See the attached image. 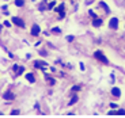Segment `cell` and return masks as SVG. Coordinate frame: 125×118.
Instances as JSON below:
<instances>
[{"mask_svg":"<svg viewBox=\"0 0 125 118\" xmlns=\"http://www.w3.org/2000/svg\"><path fill=\"white\" fill-rule=\"evenodd\" d=\"M94 57L97 60H99L101 62H103V64H109V60L105 57V54H103L101 50H95V52H94Z\"/></svg>","mask_w":125,"mask_h":118,"instance_id":"cell-1","label":"cell"},{"mask_svg":"<svg viewBox=\"0 0 125 118\" xmlns=\"http://www.w3.org/2000/svg\"><path fill=\"white\" fill-rule=\"evenodd\" d=\"M12 23H14V25H16L18 27H22V29H25V27H26L25 22H23V19L16 18V16H14V18H12Z\"/></svg>","mask_w":125,"mask_h":118,"instance_id":"cell-2","label":"cell"},{"mask_svg":"<svg viewBox=\"0 0 125 118\" xmlns=\"http://www.w3.org/2000/svg\"><path fill=\"white\" fill-rule=\"evenodd\" d=\"M41 33V27L38 25H33V27H31V31H30V35H33V37H37V35H40Z\"/></svg>","mask_w":125,"mask_h":118,"instance_id":"cell-3","label":"cell"},{"mask_svg":"<svg viewBox=\"0 0 125 118\" xmlns=\"http://www.w3.org/2000/svg\"><path fill=\"white\" fill-rule=\"evenodd\" d=\"M109 27L113 29V30H116V29H118V19L117 18H112L109 20Z\"/></svg>","mask_w":125,"mask_h":118,"instance_id":"cell-4","label":"cell"},{"mask_svg":"<svg viewBox=\"0 0 125 118\" xmlns=\"http://www.w3.org/2000/svg\"><path fill=\"white\" fill-rule=\"evenodd\" d=\"M12 69L15 71V75L16 76H19V75H22L23 71H25V67H19V65H14Z\"/></svg>","mask_w":125,"mask_h":118,"instance_id":"cell-5","label":"cell"},{"mask_svg":"<svg viewBox=\"0 0 125 118\" xmlns=\"http://www.w3.org/2000/svg\"><path fill=\"white\" fill-rule=\"evenodd\" d=\"M3 98H4L6 100H11V99H14V98H15V95H14L12 92L7 91V92H4V94H3Z\"/></svg>","mask_w":125,"mask_h":118,"instance_id":"cell-6","label":"cell"},{"mask_svg":"<svg viewBox=\"0 0 125 118\" xmlns=\"http://www.w3.org/2000/svg\"><path fill=\"white\" fill-rule=\"evenodd\" d=\"M112 95L120 98V95H121V90H120L118 87H113V88H112Z\"/></svg>","mask_w":125,"mask_h":118,"instance_id":"cell-7","label":"cell"},{"mask_svg":"<svg viewBox=\"0 0 125 118\" xmlns=\"http://www.w3.org/2000/svg\"><path fill=\"white\" fill-rule=\"evenodd\" d=\"M102 23H103V20H102V19H99V18H95L93 20V26H94V27H101Z\"/></svg>","mask_w":125,"mask_h":118,"instance_id":"cell-8","label":"cell"},{"mask_svg":"<svg viewBox=\"0 0 125 118\" xmlns=\"http://www.w3.org/2000/svg\"><path fill=\"white\" fill-rule=\"evenodd\" d=\"M46 65H48L46 62L41 61V60H40V61H34V67H35V68H38V69H41V67H46Z\"/></svg>","mask_w":125,"mask_h":118,"instance_id":"cell-9","label":"cell"},{"mask_svg":"<svg viewBox=\"0 0 125 118\" xmlns=\"http://www.w3.org/2000/svg\"><path fill=\"white\" fill-rule=\"evenodd\" d=\"M25 78H26V80L30 81V83H34V81H35V78H34V75H33V73H26Z\"/></svg>","mask_w":125,"mask_h":118,"instance_id":"cell-10","label":"cell"},{"mask_svg":"<svg viewBox=\"0 0 125 118\" xmlns=\"http://www.w3.org/2000/svg\"><path fill=\"white\" fill-rule=\"evenodd\" d=\"M99 6L102 7V8L105 10V11H106L107 14H110V8H109V6H107V4L105 3V1H99Z\"/></svg>","mask_w":125,"mask_h":118,"instance_id":"cell-11","label":"cell"},{"mask_svg":"<svg viewBox=\"0 0 125 118\" xmlns=\"http://www.w3.org/2000/svg\"><path fill=\"white\" fill-rule=\"evenodd\" d=\"M15 6L16 7H23L25 6V0H15Z\"/></svg>","mask_w":125,"mask_h":118,"instance_id":"cell-12","label":"cell"},{"mask_svg":"<svg viewBox=\"0 0 125 118\" xmlns=\"http://www.w3.org/2000/svg\"><path fill=\"white\" fill-rule=\"evenodd\" d=\"M56 3H57V1H54V0H53V1H50V3L48 4V8H49V10L54 8V7H56Z\"/></svg>","mask_w":125,"mask_h":118,"instance_id":"cell-13","label":"cell"},{"mask_svg":"<svg viewBox=\"0 0 125 118\" xmlns=\"http://www.w3.org/2000/svg\"><path fill=\"white\" fill-rule=\"evenodd\" d=\"M62 11H64V3L60 4V6L56 8V12H62Z\"/></svg>","mask_w":125,"mask_h":118,"instance_id":"cell-14","label":"cell"},{"mask_svg":"<svg viewBox=\"0 0 125 118\" xmlns=\"http://www.w3.org/2000/svg\"><path fill=\"white\" fill-rule=\"evenodd\" d=\"M76 102H78V96L75 95V96H73V98H72V99H71V102H69L68 105H69V106H72V105H73V103H76Z\"/></svg>","mask_w":125,"mask_h":118,"instance_id":"cell-15","label":"cell"},{"mask_svg":"<svg viewBox=\"0 0 125 118\" xmlns=\"http://www.w3.org/2000/svg\"><path fill=\"white\" fill-rule=\"evenodd\" d=\"M117 115H125V110L124 109H120V110H117Z\"/></svg>","mask_w":125,"mask_h":118,"instance_id":"cell-16","label":"cell"},{"mask_svg":"<svg viewBox=\"0 0 125 118\" xmlns=\"http://www.w3.org/2000/svg\"><path fill=\"white\" fill-rule=\"evenodd\" d=\"M88 14H90V15H91V18H94V19H95V18H98V16H97V14L94 12L93 10H90V11H88Z\"/></svg>","mask_w":125,"mask_h":118,"instance_id":"cell-17","label":"cell"},{"mask_svg":"<svg viewBox=\"0 0 125 118\" xmlns=\"http://www.w3.org/2000/svg\"><path fill=\"white\" fill-rule=\"evenodd\" d=\"M52 33H57V34H60V33H61V30H60L59 27H53V29H52Z\"/></svg>","mask_w":125,"mask_h":118,"instance_id":"cell-18","label":"cell"},{"mask_svg":"<svg viewBox=\"0 0 125 118\" xmlns=\"http://www.w3.org/2000/svg\"><path fill=\"white\" fill-rule=\"evenodd\" d=\"M72 91H75V92L80 91V86H73V87H72Z\"/></svg>","mask_w":125,"mask_h":118,"instance_id":"cell-19","label":"cell"},{"mask_svg":"<svg viewBox=\"0 0 125 118\" xmlns=\"http://www.w3.org/2000/svg\"><path fill=\"white\" fill-rule=\"evenodd\" d=\"M3 25L6 26V27H11V26H12V25H11V22H10V20H4V23H3Z\"/></svg>","mask_w":125,"mask_h":118,"instance_id":"cell-20","label":"cell"},{"mask_svg":"<svg viewBox=\"0 0 125 118\" xmlns=\"http://www.w3.org/2000/svg\"><path fill=\"white\" fill-rule=\"evenodd\" d=\"M67 41H68V42H72V41H73V35H68V37H67Z\"/></svg>","mask_w":125,"mask_h":118,"instance_id":"cell-21","label":"cell"},{"mask_svg":"<svg viewBox=\"0 0 125 118\" xmlns=\"http://www.w3.org/2000/svg\"><path fill=\"white\" fill-rule=\"evenodd\" d=\"M11 114H12V115H18L19 114V110H12V111H11Z\"/></svg>","mask_w":125,"mask_h":118,"instance_id":"cell-22","label":"cell"},{"mask_svg":"<svg viewBox=\"0 0 125 118\" xmlns=\"http://www.w3.org/2000/svg\"><path fill=\"white\" fill-rule=\"evenodd\" d=\"M109 115H117V113H116V110H112V111L109 113Z\"/></svg>","mask_w":125,"mask_h":118,"instance_id":"cell-23","label":"cell"},{"mask_svg":"<svg viewBox=\"0 0 125 118\" xmlns=\"http://www.w3.org/2000/svg\"><path fill=\"white\" fill-rule=\"evenodd\" d=\"M110 107H112V109H116L117 105H116V103H110Z\"/></svg>","mask_w":125,"mask_h":118,"instance_id":"cell-24","label":"cell"},{"mask_svg":"<svg viewBox=\"0 0 125 118\" xmlns=\"http://www.w3.org/2000/svg\"><path fill=\"white\" fill-rule=\"evenodd\" d=\"M80 69L82 71H84V64H83V62H80Z\"/></svg>","mask_w":125,"mask_h":118,"instance_id":"cell-25","label":"cell"},{"mask_svg":"<svg viewBox=\"0 0 125 118\" xmlns=\"http://www.w3.org/2000/svg\"><path fill=\"white\" fill-rule=\"evenodd\" d=\"M0 31H1V25H0Z\"/></svg>","mask_w":125,"mask_h":118,"instance_id":"cell-26","label":"cell"},{"mask_svg":"<svg viewBox=\"0 0 125 118\" xmlns=\"http://www.w3.org/2000/svg\"><path fill=\"white\" fill-rule=\"evenodd\" d=\"M0 115H1V113H0Z\"/></svg>","mask_w":125,"mask_h":118,"instance_id":"cell-27","label":"cell"},{"mask_svg":"<svg viewBox=\"0 0 125 118\" xmlns=\"http://www.w3.org/2000/svg\"><path fill=\"white\" fill-rule=\"evenodd\" d=\"M6 1H8V0H6Z\"/></svg>","mask_w":125,"mask_h":118,"instance_id":"cell-28","label":"cell"}]
</instances>
